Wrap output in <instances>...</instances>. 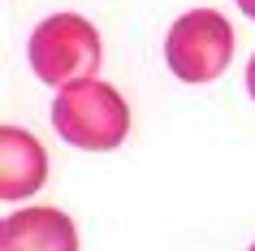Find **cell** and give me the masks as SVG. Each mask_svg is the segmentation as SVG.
I'll return each instance as SVG.
<instances>
[{
    "label": "cell",
    "mask_w": 255,
    "mask_h": 251,
    "mask_svg": "<svg viewBox=\"0 0 255 251\" xmlns=\"http://www.w3.org/2000/svg\"><path fill=\"white\" fill-rule=\"evenodd\" d=\"M30 69L48 87H69L78 78H95L100 69V30L78 13H52L30 30L26 43Z\"/></svg>",
    "instance_id": "obj_2"
},
{
    "label": "cell",
    "mask_w": 255,
    "mask_h": 251,
    "mask_svg": "<svg viewBox=\"0 0 255 251\" xmlns=\"http://www.w3.org/2000/svg\"><path fill=\"white\" fill-rule=\"evenodd\" d=\"M48 178V152L39 147V139L30 130L4 126L0 130V195L4 204L30 199Z\"/></svg>",
    "instance_id": "obj_5"
},
{
    "label": "cell",
    "mask_w": 255,
    "mask_h": 251,
    "mask_svg": "<svg viewBox=\"0 0 255 251\" xmlns=\"http://www.w3.org/2000/svg\"><path fill=\"white\" fill-rule=\"evenodd\" d=\"M234 26L216 9H190L164 35V61L182 82H212L229 69Z\"/></svg>",
    "instance_id": "obj_3"
},
{
    "label": "cell",
    "mask_w": 255,
    "mask_h": 251,
    "mask_svg": "<svg viewBox=\"0 0 255 251\" xmlns=\"http://www.w3.org/2000/svg\"><path fill=\"white\" fill-rule=\"evenodd\" d=\"M238 9H242L247 17H255V0H238Z\"/></svg>",
    "instance_id": "obj_7"
},
{
    "label": "cell",
    "mask_w": 255,
    "mask_h": 251,
    "mask_svg": "<svg viewBox=\"0 0 255 251\" xmlns=\"http://www.w3.org/2000/svg\"><path fill=\"white\" fill-rule=\"evenodd\" d=\"M247 91H251V100H255V56H251V65H247Z\"/></svg>",
    "instance_id": "obj_6"
},
{
    "label": "cell",
    "mask_w": 255,
    "mask_h": 251,
    "mask_svg": "<svg viewBox=\"0 0 255 251\" xmlns=\"http://www.w3.org/2000/svg\"><path fill=\"white\" fill-rule=\"evenodd\" d=\"M251 251H255V243H251Z\"/></svg>",
    "instance_id": "obj_8"
},
{
    "label": "cell",
    "mask_w": 255,
    "mask_h": 251,
    "mask_svg": "<svg viewBox=\"0 0 255 251\" xmlns=\"http://www.w3.org/2000/svg\"><path fill=\"white\" fill-rule=\"evenodd\" d=\"M0 251H78V230L61 208H22L0 225Z\"/></svg>",
    "instance_id": "obj_4"
},
{
    "label": "cell",
    "mask_w": 255,
    "mask_h": 251,
    "mask_svg": "<svg viewBox=\"0 0 255 251\" xmlns=\"http://www.w3.org/2000/svg\"><path fill=\"white\" fill-rule=\"evenodd\" d=\"M52 126L69 147L82 152H113L130 134V104L117 87L100 78H78L69 87H56Z\"/></svg>",
    "instance_id": "obj_1"
}]
</instances>
